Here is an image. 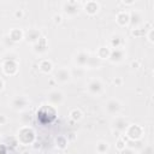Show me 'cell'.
<instances>
[{
    "mask_svg": "<svg viewBox=\"0 0 154 154\" xmlns=\"http://www.w3.org/2000/svg\"><path fill=\"white\" fill-rule=\"evenodd\" d=\"M87 90L94 96H99L103 93V83L99 78H91L87 84Z\"/></svg>",
    "mask_w": 154,
    "mask_h": 154,
    "instance_id": "cell-3",
    "label": "cell"
},
{
    "mask_svg": "<svg viewBox=\"0 0 154 154\" xmlns=\"http://www.w3.org/2000/svg\"><path fill=\"white\" fill-rule=\"evenodd\" d=\"M2 88H4V81L0 78V90H2Z\"/></svg>",
    "mask_w": 154,
    "mask_h": 154,
    "instance_id": "cell-39",
    "label": "cell"
},
{
    "mask_svg": "<svg viewBox=\"0 0 154 154\" xmlns=\"http://www.w3.org/2000/svg\"><path fill=\"white\" fill-rule=\"evenodd\" d=\"M24 36H25V38H26L28 42H30V43L34 45V43H36L40 40L41 32L37 29H29L26 32H24Z\"/></svg>",
    "mask_w": 154,
    "mask_h": 154,
    "instance_id": "cell-15",
    "label": "cell"
},
{
    "mask_svg": "<svg viewBox=\"0 0 154 154\" xmlns=\"http://www.w3.org/2000/svg\"><path fill=\"white\" fill-rule=\"evenodd\" d=\"M71 71L67 69V67H60L55 71L54 73V79L55 82H59V83H66L71 79Z\"/></svg>",
    "mask_w": 154,
    "mask_h": 154,
    "instance_id": "cell-7",
    "label": "cell"
},
{
    "mask_svg": "<svg viewBox=\"0 0 154 154\" xmlns=\"http://www.w3.org/2000/svg\"><path fill=\"white\" fill-rule=\"evenodd\" d=\"M123 153H124V154H135L134 149H128V148H125V149L123 150Z\"/></svg>",
    "mask_w": 154,
    "mask_h": 154,
    "instance_id": "cell-37",
    "label": "cell"
},
{
    "mask_svg": "<svg viewBox=\"0 0 154 154\" xmlns=\"http://www.w3.org/2000/svg\"><path fill=\"white\" fill-rule=\"evenodd\" d=\"M124 45V38L122 35L116 34L109 38V46L112 47V49H117V48H123Z\"/></svg>",
    "mask_w": 154,
    "mask_h": 154,
    "instance_id": "cell-17",
    "label": "cell"
},
{
    "mask_svg": "<svg viewBox=\"0 0 154 154\" xmlns=\"http://www.w3.org/2000/svg\"><path fill=\"white\" fill-rule=\"evenodd\" d=\"M87 66H89L90 69H95V67L100 66V59H99L97 57H91V55H90V59H89Z\"/></svg>",
    "mask_w": 154,
    "mask_h": 154,
    "instance_id": "cell-26",
    "label": "cell"
},
{
    "mask_svg": "<svg viewBox=\"0 0 154 154\" xmlns=\"http://www.w3.org/2000/svg\"><path fill=\"white\" fill-rule=\"evenodd\" d=\"M23 37H24V32H23L19 28H13V29H11L10 32H8V38H10L12 42H18V41H20Z\"/></svg>",
    "mask_w": 154,
    "mask_h": 154,
    "instance_id": "cell-18",
    "label": "cell"
},
{
    "mask_svg": "<svg viewBox=\"0 0 154 154\" xmlns=\"http://www.w3.org/2000/svg\"><path fill=\"white\" fill-rule=\"evenodd\" d=\"M28 103H29V101H28V99L25 96H16V97L12 99V102H11L12 108L17 109V111L25 109L28 107Z\"/></svg>",
    "mask_w": 154,
    "mask_h": 154,
    "instance_id": "cell-11",
    "label": "cell"
},
{
    "mask_svg": "<svg viewBox=\"0 0 154 154\" xmlns=\"http://www.w3.org/2000/svg\"><path fill=\"white\" fill-rule=\"evenodd\" d=\"M90 59V54L85 51H78L76 54H75V58H73V61L75 64L78 66V67H84L88 65V61Z\"/></svg>",
    "mask_w": 154,
    "mask_h": 154,
    "instance_id": "cell-8",
    "label": "cell"
},
{
    "mask_svg": "<svg viewBox=\"0 0 154 154\" xmlns=\"http://www.w3.org/2000/svg\"><path fill=\"white\" fill-rule=\"evenodd\" d=\"M53 22H54L55 24H60V23L63 22V16L59 14V13H58V14H54V16H53Z\"/></svg>",
    "mask_w": 154,
    "mask_h": 154,
    "instance_id": "cell-31",
    "label": "cell"
},
{
    "mask_svg": "<svg viewBox=\"0 0 154 154\" xmlns=\"http://www.w3.org/2000/svg\"><path fill=\"white\" fill-rule=\"evenodd\" d=\"M105 109H106V112H107L108 114H111V116H117V114L120 112V109H122V103H120V101L117 100V99H109V100L106 102V105H105Z\"/></svg>",
    "mask_w": 154,
    "mask_h": 154,
    "instance_id": "cell-6",
    "label": "cell"
},
{
    "mask_svg": "<svg viewBox=\"0 0 154 154\" xmlns=\"http://www.w3.org/2000/svg\"><path fill=\"white\" fill-rule=\"evenodd\" d=\"M83 73H84V70H83L82 67H77V70L71 71V76H72V77H73L75 75H77L78 77H82V76H83Z\"/></svg>",
    "mask_w": 154,
    "mask_h": 154,
    "instance_id": "cell-28",
    "label": "cell"
},
{
    "mask_svg": "<svg viewBox=\"0 0 154 154\" xmlns=\"http://www.w3.org/2000/svg\"><path fill=\"white\" fill-rule=\"evenodd\" d=\"M129 124L130 123L128 122V119L124 117H120V116H116L112 120V126L117 130V132H125Z\"/></svg>",
    "mask_w": 154,
    "mask_h": 154,
    "instance_id": "cell-9",
    "label": "cell"
},
{
    "mask_svg": "<svg viewBox=\"0 0 154 154\" xmlns=\"http://www.w3.org/2000/svg\"><path fill=\"white\" fill-rule=\"evenodd\" d=\"M17 140L19 143H22L24 146H29L35 140V131L30 126L23 125L17 132Z\"/></svg>",
    "mask_w": 154,
    "mask_h": 154,
    "instance_id": "cell-1",
    "label": "cell"
},
{
    "mask_svg": "<svg viewBox=\"0 0 154 154\" xmlns=\"http://www.w3.org/2000/svg\"><path fill=\"white\" fill-rule=\"evenodd\" d=\"M141 154H154L153 147H152V146H146V147L141 150Z\"/></svg>",
    "mask_w": 154,
    "mask_h": 154,
    "instance_id": "cell-29",
    "label": "cell"
},
{
    "mask_svg": "<svg viewBox=\"0 0 154 154\" xmlns=\"http://www.w3.org/2000/svg\"><path fill=\"white\" fill-rule=\"evenodd\" d=\"M2 71L6 73V75H16L17 71H18V63H17V59H8L6 58L4 61H2Z\"/></svg>",
    "mask_w": 154,
    "mask_h": 154,
    "instance_id": "cell-4",
    "label": "cell"
},
{
    "mask_svg": "<svg viewBox=\"0 0 154 154\" xmlns=\"http://www.w3.org/2000/svg\"><path fill=\"white\" fill-rule=\"evenodd\" d=\"M122 2L125 4V5H132V4L135 2V0H123Z\"/></svg>",
    "mask_w": 154,
    "mask_h": 154,
    "instance_id": "cell-38",
    "label": "cell"
},
{
    "mask_svg": "<svg viewBox=\"0 0 154 154\" xmlns=\"http://www.w3.org/2000/svg\"><path fill=\"white\" fill-rule=\"evenodd\" d=\"M109 53H111V48L107 46H101L97 48L96 51V57L99 59H108L109 58Z\"/></svg>",
    "mask_w": 154,
    "mask_h": 154,
    "instance_id": "cell-21",
    "label": "cell"
},
{
    "mask_svg": "<svg viewBox=\"0 0 154 154\" xmlns=\"http://www.w3.org/2000/svg\"><path fill=\"white\" fill-rule=\"evenodd\" d=\"M47 48L48 47H47V42H46V37L45 36H41L40 40L36 43H34V51L36 53H43V52L47 51Z\"/></svg>",
    "mask_w": 154,
    "mask_h": 154,
    "instance_id": "cell-19",
    "label": "cell"
},
{
    "mask_svg": "<svg viewBox=\"0 0 154 154\" xmlns=\"http://www.w3.org/2000/svg\"><path fill=\"white\" fill-rule=\"evenodd\" d=\"M108 148H109V146H108V142H106V141H100L96 144V152H97V154H105V153H107Z\"/></svg>",
    "mask_w": 154,
    "mask_h": 154,
    "instance_id": "cell-23",
    "label": "cell"
},
{
    "mask_svg": "<svg viewBox=\"0 0 154 154\" xmlns=\"http://www.w3.org/2000/svg\"><path fill=\"white\" fill-rule=\"evenodd\" d=\"M129 17H130L129 24H131L134 28H137L142 23V14L137 10H132L131 12H129Z\"/></svg>",
    "mask_w": 154,
    "mask_h": 154,
    "instance_id": "cell-14",
    "label": "cell"
},
{
    "mask_svg": "<svg viewBox=\"0 0 154 154\" xmlns=\"http://www.w3.org/2000/svg\"><path fill=\"white\" fill-rule=\"evenodd\" d=\"M6 146L5 144H1L0 143V154H6Z\"/></svg>",
    "mask_w": 154,
    "mask_h": 154,
    "instance_id": "cell-36",
    "label": "cell"
},
{
    "mask_svg": "<svg viewBox=\"0 0 154 154\" xmlns=\"http://www.w3.org/2000/svg\"><path fill=\"white\" fill-rule=\"evenodd\" d=\"M13 17H14L16 19H22V18L24 17V11H23L22 8H17V10H14V12H13Z\"/></svg>",
    "mask_w": 154,
    "mask_h": 154,
    "instance_id": "cell-27",
    "label": "cell"
},
{
    "mask_svg": "<svg viewBox=\"0 0 154 154\" xmlns=\"http://www.w3.org/2000/svg\"><path fill=\"white\" fill-rule=\"evenodd\" d=\"M126 53L123 48H117V49H111V53H109V60L112 63H120L124 58H125Z\"/></svg>",
    "mask_w": 154,
    "mask_h": 154,
    "instance_id": "cell-12",
    "label": "cell"
},
{
    "mask_svg": "<svg viewBox=\"0 0 154 154\" xmlns=\"http://www.w3.org/2000/svg\"><path fill=\"white\" fill-rule=\"evenodd\" d=\"M83 8H84V11H85L88 14L93 16V14H95V13L99 11L100 5H99V2H97V1L89 0V1H87V2H84V4H83Z\"/></svg>",
    "mask_w": 154,
    "mask_h": 154,
    "instance_id": "cell-13",
    "label": "cell"
},
{
    "mask_svg": "<svg viewBox=\"0 0 154 154\" xmlns=\"http://www.w3.org/2000/svg\"><path fill=\"white\" fill-rule=\"evenodd\" d=\"M55 143H57V147H58L59 149H65V148L67 147L69 141H67L66 137H64V136H59V137L55 138Z\"/></svg>",
    "mask_w": 154,
    "mask_h": 154,
    "instance_id": "cell-24",
    "label": "cell"
},
{
    "mask_svg": "<svg viewBox=\"0 0 154 154\" xmlns=\"http://www.w3.org/2000/svg\"><path fill=\"white\" fill-rule=\"evenodd\" d=\"M6 122H7V118H6V116H4V114H0V125H4Z\"/></svg>",
    "mask_w": 154,
    "mask_h": 154,
    "instance_id": "cell-35",
    "label": "cell"
},
{
    "mask_svg": "<svg viewBox=\"0 0 154 154\" xmlns=\"http://www.w3.org/2000/svg\"><path fill=\"white\" fill-rule=\"evenodd\" d=\"M129 20H130V17H129V12L128 11H119L116 16V22L120 25V26H125L129 24Z\"/></svg>",
    "mask_w": 154,
    "mask_h": 154,
    "instance_id": "cell-16",
    "label": "cell"
},
{
    "mask_svg": "<svg viewBox=\"0 0 154 154\" xmlns=\"http://www.w3.org/2000/svg\"><path fill=\"white\" fill-rule=\"evenodd\" d=\"M132 35H135V36H142V35H146V31L141 30L140 28H136V29L132 30Z\"/></svg>",
    "mask_w": 154,
    "mask_h": 154,
    "instance_id": "cell-32",
    "label": "cell"
},
{
    "mask_svg": "<svg viewBox=\"0 0 154 154\" xmlns=\"http://www.w3.org/2000/svg\"><path fill=\"white\" fill-rule=\"evenodd\" d=\"M113 83H114L116 85H122V84H123V79H122L120 77H116V78L113 79Z\"/></svg>",
    "mask_w": 154,
    "mask_h": 154,
    "instance_id": "cell-34",
    "label": "cell"
},
{
    "mask_svg": "<svg viewBox=\"0 0 154 154\" xmlns=\"http://www.w3.org/2000/svg\"><path fill=\"white\" fill-rule=\"evenodd\" d=\"M38 69L40 71H42L43 73H49L52 70H53V64L51 60L48 59H43L38 63Z\"/></svg>",
    "mask_w": 154,
    "mask_h": 154,
    "instance_id": "cell-20",
    "label": "cell"
},
{
    "mask_svg": "<svg viewBox=\"0 0 154 154\" xmlns=\"http://www.w3.org/2000/svg\"><path fill=\"white\" fill-rule=\"evenodd\" d=\"M63 11L65 14L67 16H76L79 12V2L75 1V0H70V1H65L63 4Z\"/></svg>",
    "mask_w": 154,
    "mask_h": 154,
    "instance_id": "cell-5",
    "label": "cell"
},
{
    "mask_svg": "<svg viewBox=\"0 0 154 154\" xmlns=\"http://www.w3.org/2000/svg\"><path fill=\"white\" fill-rule=\"evenodd\" d=\"M125 148H126V141H125V137H124V136L118 137V140L116 141V149L119 150V152H123Z\"/></svg>",
    "mask_w": 154,
    "mask_h": 154,
    "instance_id": "cell-25",
    "label": "cell"
},
{
    "mask_svg": "<svg viewBox=\"0 0 154 154\" xmlns=\"http://www.w3.org/2000/svg\"><path fill=\"white\" fill-rule=\"evenodd\" d=\"M130 66H131L132 69H137V67L140 66V60H132L131 64H130Z\"/></svg>",
    "mask_w": 154,
    "mask_h": 154,
    "instance_id": "cell-33",
    "label": "cell"
},
{
    "mask_svg": "<svg viewBox=\"0 0 154 154\" xmlns=\"http://www.w3.org/2000/svg\"><path fill=\"white\" fill-rule=\"evenodd\" d=\"M125 135L132 141H138L143 136V128L138 124H129L128 129L125 130Z\"/></svg>",
    "mask_w": 154,
    "mask_h": 154,
    "instance_id": "cell-2",
    "label": "cell"
},
{
    "mask_svg": "<svg viewBox=\"0 0 154 154\" xmlns=\"http://www.w3.org/2000/svg\"><path fill=\"white\" fill-rule=\"evenodd\" d=\"M47 99H48V102L51 103V106L54 107V106H58V105H60L63 102L64 94L60 90H52V91H49Z\"/></svg>",
    "mask_w": 154,
    "mask_h": 154,
    "instance_id": "cell-10",
    "label": "cell"
},
{
    "mask_svg": "<svg viewBox=\"0 0 154 154\" xmlns=\"http://www.w3.org/2000/svg\"><path fill=\"white\" fill-rule=\"evenodd\" d=\"M69 116H70V118H71L72 120L78 122V120H81V119H82L83 113H82V111H81L79 108H72V109L70 111Z\"/></svg>",
    "mask_w": 154,
    "mask_h": 154,
    "instance_id": "cell-22",
    "label": "cell"
},
{
    "mask_svg": "<svg viewBox=\"0 0 154 154\" xmlns=\"http://www.w3.org/2000/svg\"><path fill=\"white\" fill-rule=\"evenodd\" d=\"M153 35H154V29H153V28H149V29H148L147 37H148V41H149L150 43H153V42H154V37H153Z\"/></svg>",
    "mask_w": 154,
    "mask_h": 154,
    "instance_id": "cell-30",
    "label": "cell"
}]
</instances>
